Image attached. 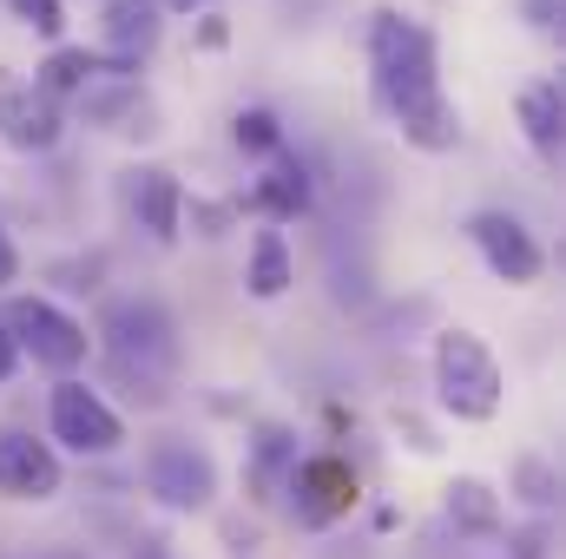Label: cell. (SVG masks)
Masks as SVG:
<instances>
[{
    "mask_svg": "<svg viewBox=\"0 0 566 559\" xmlns=\"http://www.w3.org/2000/svg\"><path fill=\"white\" fill-rule=\"evenodd\" d=\"M434 395L454 421L501 415V362L474 329H441L434 336Z\"/></svg>",
    "mask_w": 566,
    "mask_h": 559,
    "instance_id": "cell-3",
    "label": "cell"
},
{
    "mask_svg": "<svg viewBox=\"0 0 566 559\" xmlns=\"http://www.w3.org/2000/svg\"><path fill=\"white\" fill-rule=\"evenodd\" d=\"M158 7H171V13H191V7H205V0H158Z\"/></svg>",
    "mask_w": 566,
    "mask_h": 559,
    "instance_id": "cell-26",
    "label": "cell"
},
{
    "mask_svg": "<svg viewBox=\"0 0 566 559\" xmlns=\"http://www.w3.org/2000/svg\"><path fill=\"white\" fill-rule=\"evenodd\" d=\"M448 514H454L461 527H474V534H488V527L501 520V514H494V494H488L481 481H454V487H448Z\"/></svg>",
    "mask_w": 566,
    "mask_h": 559,
    "instance_id": "cell-18",
    "label": "cell"
},
{
    "mask_svg": "<svg viewBox=\"0 0 566 559\" xmlns=\"http://www.w3.org/2000/svg\"><path fill=\"white\" fill-rule=\"evenodd\" d=\"M106 73H133V66H113L106 53H86V46H53L46 53V66L33 73V86L60 106V99H80L93 80H106Z\"/></svg>",
    "mask_w": 566,
    "mask_h": 559,
    "instance_id": "cell-15",
    "label": "cell"
},
{
    "mask_svg": "<svg viewBox=\"0 0 566 559\" xmlns=\"http://www.w3.org/2000/svg\"><path fill=\"white\" fill-rule=\"evenodd\" d=\"M0 494L7 500H53L60 494V454L33 441L27 428H0Z\"/></svg>",
    "mask_w": 566,
    "mask_h": 559,
    "instance_id": "cell-11",
    "label": "cell"
},
{
    "mask_svg": "<svg viewBox=\"0 0 566 559\" xmlns=\"http://www.w3.org/2000/svg\"><path fill=\"white\" fill-rule=\"evenodd\" d=\"M560 7L566 0H527V20H534L541 33H554V27H560Z\"/></svg>",
    "mask_w": 566,
    "mask_h": 559,
    "instance_id": "cell-23",
    "label": "cell"
},
{
    "mask_svg": "<svg viewBox=\"0 0 566 559\" xmlns=\"http://www.w3.org/2000/svg\"><path fill=\"white\" fill-rule=\"evenodd\" d=\"M66 133V113L13 66H0V139L13 151H53Z\"/></svg>",
    "mask_w": 566,
    "mask_h": 559,
    "instance_id": "cell-7",
    "label": "cell"
},
{
    "mask_svg": "<svg viewBox=\"0 0 566 559\" xmlns=\"http://www.w3.org/2000/svg\"><path fill=\"white\" fill-rule=\"evenodd\" d=\"M238 145H244V151H258V158L283 151V126H277V113H264V106L238 113Z\"/></svg>",
    "mask_w": 566,
    "mask_h": 559,
    "instance_id": "cell-19",
    "label": "cell"
},
{
    "mask_svg": "<svg viewBox=\"0 0 566 559\" xmlns=\"http://www.w3.org/2000/svg\"><path fill=\"white\" fill-rule=\"evenodd\" d=\"M521 487H527V500H534V507H554V494H560V481H554V467H547V461H521Z\"/></svg>",
    "mask_w": 566,
    "mask_h": 559,
    "instance_id": "cell-21",
    "label": "cell"
},
{
    "mask_svg": "<svg viewBox=\"0 0 566 559\" xmlns=\"http://www.w3.org/2000/svg\"><path fill=\"white\" fill-rule=\"evenodd\" d=\"M356 507V474L349 461L336 454H316V461H290V514L296 527H329Z\"/></svg>",
    "mask_w": 566,
    "mask_h": 559,
    "instance_id": "cell-9",
    "label": "cell"
},
{
    "mask_svg": "<svg viewBox=\"0 0 566 559\" xmlns=\"http://www.w3.org/2000/svg\"><path fill=\"white\" fill-rule=\"evenodd\" d=\"M7 7H13V20L33 27L40 40H60V33H66V7H60V0H7Z\"/></svg>",
    "mask_w": 566,
    "mask_h": 559,
    "instance_id": "cell-20",
    "label": "cell"
},
{
    "mask_svg": "<svg viewBox=\"0 0 566 559\" xmlns=\"http://www.w3.org/2000/svg\"><path fill=\"white\" fill-rule=\"evenodd\" d=\"M231 211H264L271 224L303 218V211H310V171H303V158H296V151H271L264 178H258V184H251Z\"/></svg>",
    "mask_w": 566,
    "mask_h": 559,
    "instance_id": "cell-12",
    "label": "cell"
},
{
    "mask_svg": "<svg viewBox=\"0 0 566 559\" xmlns=\"http://www.w3.org/2000/svg\"><path fill=\"white\" fill-rule=\"evenodd\" d=\"M126 204L139 211V224L158 238V244H171L178 238V218H185V191H178V178L171 171H158V165H145L133 171V184H126Z\"/></svg>",
    "mask_w": 566,
    "mask_h": 559,
    "instance_id": "cell-14",
    "label": "cell"
},
{
    "mask_svg": "<svg viewBox=\"0 0 566 559\" xmlns=\"http://www.w3.org/2000/svg\"><path fill=\"white\" fill-rule=\"evenodd\" d=\"M106 362L113 376L126 382V395L158 409L165 402V382L178 369V316L158 303V296H126L106 309Z\"/></svg>",
    "mask_w": 566,
    "mask_h": 559,
    "instance_id": "cell-2",
    "label": "cell"
},
{
    "mask_svg": "<svg viewBox=\"0 0 566 559\" xmlns=\"http://www.w3.org/2000/svg\"><path fill=\"white\" fill-rule=\"evenodd\" d=\"M46 415H53V441H66L73 454H113V447L126 441V428H119V415L99 402V389H86V382H73V376L53 389Z\"/></svg>",
    "mask_w": 566,
    "mask_h": 559,
    "instance_id": "cell-8",
    "label": "cell"
},
{
    "mask_svg": "<svg viewBox=\"0 0 566 559\" xmlns=\"http://www.w3.org/2000/svg\"><path fill=\"white\" fill-rule=\"evenodd\" d=\"M0 323H7V336H13V349L33 356L40 369H53L60 382H66V376L86 362V349H93V336H86L66 309H53L46 296H20Z\"/></svg>",
    "mask_w": 566,
    "mask_h": 559,
    "instance_id": "cell-4",
    "label": "cell"
},
{
    "mask_svg": "<svg viewBox=\"0 0 566 559\" xmlns=\"http://www.w3.org/2000/svg\"><path fill=\"white\" fill-rule=\"evenodd\" d=\"M13 362H20V349H13V336H7V323H0V382L13 376Z\"/></svg>",
    "mask_w": 566,
    "mask_h": 559,
    "instance_id": "cell-25",
    "label": "cell"
},
{
    "mask_svg": "<svg viewBox=\"0 0 566 559\" xmlns=\"http://www.w3.org/2000/svg\"><path fill=\"white\" fill-rule=\"evenodd\" d=\"M521 126H527V145H534L541 158L560 165V145H566V93H560V80H541V86L521 93Z\"/></svg>",
    "mask_w": 566,
    "mask_h": 559,
    "instance_id": "cell-16",
    "label": "cell"
},
{
    "mask_svg": "<svg viewBox=\"0 0 566 559\" xmlns=\"http://www.w3.org/2000/svg\"><path fill=\"white\" fill-rule=\"evenodd\" d=\"M73 113H80L86 126L113 133V139H158V133H165V113H158V99L139 86V73H106V80H93V86L73 99Z\"/></svg>",
    "mask_w": 566,
    "mask_h": 559,
    "instance_id": "cell-6",
    "label": "cell"
},
{
    "mask_svg": "<svg viewBox=\"0 0 566 559\" xmlns=\"http://www.w3.org/2000/svg\"><path fill=\"white\" fill-rule=\"evenodd\" d=\"M145 487L178 514H205L218 500V461H211V447H198L185 434H158L145 447Z\"/></svg>",
    "mask_w": 566,
    "mask_h": 559,
    "instance_id": "cell-5",
    "label": "cell"
},
{
    "mask_svg": "<svg viewBox=\"0 0 566 559\" xmlns=\"http://www.w3.org/2000/svg\"><path fill=\"white\" fill-rule=\"evenodd\" d=\"M244 283H251V296H264V303H271V296H283V289L296 283V264H290V244H283V231H258Z\"/></svg>",
    "mask_w": 566,
    "mask_h": 559,
    "instance_id": "cell-17",
    "label": "cell"
},
{
    "mask_svg": "<svg viewBox=\"0 0 566 559\" xmlns=\"http://www.w3.org/2000/svg\"><path fill=\"white\" fill-rule=\"evenodd\" d=\"M191 224H198L205 238H224V224H231V204H198V198H191Z\"/></svg>",
    "mask_w": 566,
    "mask_h": 559,
    "instance_id": "cell-22",
    "label": "cell"
},
{
    "mask_svg": "<svg viewBox=\"0 0 566 559\" xmlns=\"http://www.w3.org/2000/svg\"><path fill=\"white\" fill-rule=\"evenodd\" d=\"M468 238H474V251L488 257V271L501 283H534L541 277V244H534V231L514 218V211H474L468 218Z\"/></svg>",
    "mask_w": 566,
    "mask_h": 559,
    "instance_id": "cell-10",
    "label": "cell"
},
{
    "mask_svg": "<svg viewBox=\"0 0 566 559\" xmlns=\"http://www.w3.org/2000/svg\"><path fill=\"white\" fill-rule=\"evenodd\" d=\"M99 33H106V60L139 73V60L158 46V40H165L158 0H106V13H99Z\"/></svg>",
    "mask_w": 566,
    "mask_h": 559,
    "instance_id": "cell-13",
    "label": "cell"
},
{
    "mask_svg": "<svg viewBox=\"0 0 566 559\" xmlns=\"http://www.w3.org/2000/svg\"><path fill=\"white\" fill-rule=\"evenodd\" d=\"M13 271H20V251H13V238L0 231V283H13Z\"/></svg>",
    "mask_w": 566,
    "mask_h": 559,
    "instance_id": "cell-24",
    "label": "cell"
},
{
    "mask_svg": "<svg viewBox=\"0 0 566 559\" xmlns=\"http://www.w3.org/2000/svg\"><path fill=\"white\" fill-rule=\"evenodd\" d=\"M369 93H376L382 119L416 151H454L461 145V113L441 93V66H434V33L396 7L369 13Z\"/></svg>",
    "mask_w": 566,
    "mask_h": 559,
    "instance_id": "cell-1",
    "label": "cell"
}]
</instances>
